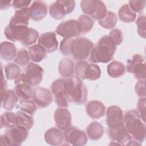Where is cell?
Segmentation results:
<instances>
[{"label": "cell", "instance_id": "1", "mask_svg": "<svg viewBox=\"0 0 146 146\" xmlns=\"http://www.w3.org/2000/svg\"><path fill=\"white\" fill-rule=\"evenodd\" d=\"M116 45L109 35L100 38L93 46L90 54L89 60L93 63H107L113 59Z\"/></svg>", "mask_w": 146, "mask_h": 146}, {"label": "cell", "instance_id": "2", "mask_svg": "<svg viewBox=\"0 0 146 146\" xmlns=\"http://www.w3.org/2000/svg\"><path fill=\"white\" fill-rule=\"evenodd\" d=\"M4 34L7 39L13 42H20L26 47L35 43L39 37L38 31L34 29L10 24L5 27Z\"/></svg>", "mask_w": 146, "mask_h": 146}, {"label": "cell", "instance_id": "3", "mask_svg": "<svg viewBox=\"0 0 146 146\" xmlns=\"http://www.w3.org/2000/svg\"><path fill=\"white\" fill-rule=\"evenodd\" d=\"M123 122L127 132L134 140L139 143L145 140V125L141 121L137 111L131 110L127 111L123 116Z\"/></svg>", "mask_w": 146, "mask_h": 146}, {"label": "cell", "instance_id": "4", "mask_svg": "<svg viewBox=\"0 0 146 146\" xmlns=\"http://www.w3.org/2000/svg\"><path fill=\"white\" fill-rule=\"evenodd\" d=\"M66 80L67 92L70 102L76 104H84L87 100L88 92L81 78L73 75Z\"/></svg>", "mask_w": 146, "mask_h": 146}, {"label": "cell", "instance_id": "5", "mask_svg": "<svg viewBox=\"0 0 146 146\" xmlns=\"http://www.w3.org/2000/svg\"><path fill=\"white\" fill-rule=\"evenodd\" d=\"M44 72L43 68L33 62L29 63L25 68L24 72L15 79L14 83H26L31 86H35L40 84Z\"/></svg>", "mask_w": 146, "mask_h": 146}, {"label": "cell", "instance_id": "6", "mask_svg": "<svg viewBox=\"0 0 146 146\" xmlns=\"http://www.w3.org/2000/svg\"><path fill=\"white\" fill-rule=\"evenodd\" d=\"M94 43L88 38L77 37L72 39L70 47V55L77 60H84L90 55Z\"/></svg>", "mask_w": 146, "mask_h": 146}, {"label": "cell", "instance_id": "7", "mask_svg": "<svg viewBox=\"0 0 146 146\" xmlns=\"http://www.w3.org/2000/svg\"><path fill=\"white\" fill-rule=\"evenodd\" d=\"M29 135V129L16 125L7 129L3 135L0 136V143L2 145L18 146L25 141Z\"/></svg>", "mask_w": 146, "mask_h": 146}, {"label": "cell", "instance_id": "8", "mask_svg": "<svg viewBox=\"0 0 146 146\" xmlns=\"http://www.w3.org/2000/svg\"><path fill=\"white\" fill-rule=\"evenodd\" d=\"M75 72L76 76L81 79L90 80H96L101 75V70L98 65L89 63L85 60H80L76 63Z\"/></svg>", "mask_w": 146, "mask_h": 146}, {"label": "cell", "instance_id": "9", "mask_svg": "<svg viewBox=\"0 0 146 146\" xmlns=\"http://www.w3.org/2000/svg\"><path fill=\"white\" fill-rule=\"evenodd\" d=\"M51 91L59 107L66 108L69 106L71 102L67 92L66 79H58L54 80L51 86Z\"/></svg>", "mask_w": 146, "mask_h": 146}, {"label": "cell", "instance_id": "10", "mask_svg": "<svg viewBox=\"0 0 146 146\" xmlns=\"http://www.w3.org/2000/svg\"><path fill=\"white\" fill-rule=\"evenodd\" d=\"M126 68L128 72L133 74L136 79H145V63L142 55L138 54L133 55L132 59L128 62Z\"/></svg>", "mask_w": 146, "mask_h": 146}, {"label": "cell", "instance_id": "11", "mask_svg": "<svg viewBox=\"0 0 146 146\" xmlns=\"http://www.w3.org/2000/svg\"><path fill=\"white\" fill-rule=\"evenodd\" d=\"M56 33L64 39L79 36L80 33L78 20L70 19L62 22L57 26Z\"/></svg>", "mask_w": 146, "mask_h": 146}, {"label": "cell", "instance_id": "12", "mask_svg": "<svg viewBox=\"0 0 146 146\" xmlns=\"http://www.w3.org/2000/svg\"><path fill=\"white\" fill-rule=\"evenodd\" d=\"M66 141L74 146H82L87 142V136L84 131L75 126H70L64 133Z\"/></svg>", "mask_w": 146, "mask_h": 146}, {"label": "cell", "instance_id": "13", "mask_svg": "<svg viewBox=\"0 0 146 146\" xmlns=\"http://www.w3.org/2000/svg\"><path fill=\"white\" fill-rule=\"evenodd\" d=\"M106 121L108 128L115 129L124 126L123 114L121 108L117 106L109 107L106 111Z\"/></svg>", "mask_w": 146, "mask_h": 146}, {"label": "cell", "instance_id": "14", "mask_svg": "<svg viewBox=\"0 0 146 146\" xmlns=\"http://www.w3.org/2000/svg\"><path fill=\"white\" fill-rule=\"evenodd\" d=\"M33 100L38 108H45L52 102L53 98L50 91L43 87H36L33 91Z\"/></svg>", "mask_w": 146, "mask_h": 146}, {"label": "cell", "instance_id": "15", "mask_svg": "<svg viewBox=\"0 0 146 146\" xmlns=\"http://www.w3.org/2000/svg\"><path fill=\"white\" fill-rule=\"evenodd\" d=\"M107 132L111 140L117 143L120 145H127L132 140L125 125L115 129L107 128Z\"/></svg>", "mask_w": 146, "mask_h": 146}, {"label": "cell", "instance_id": "16", "mask_svg": "<svg viewBox=\"0 0 146 146\" xmlns=\"http://www.w3.org/2000/svg\"><path fill=\"white\" fill-rule=\"evenodd\" d=\"M54 121L57 128L61 131H66L71 124V114L65 108H58L54 115Z\"/></svg>", "mask_w": 146, "mask_h": 146}, {"label": "cell", "instance_id": "17", "mask_svg": "<svg viewBox=\"0 0 146 146\" xmlns=\"http://www.w3.org/2000/svg\"><path fill=\"white\" fill-rule=\"evenodd\" d=\"M38 44L43 47L47 52H52L56 51L58 47L56 34L51 31L41 34L38 38Z\"/></svg>", "mask_w": 146, "mask_h": 146}, {"label": "cell", "instance_id": "18", "mask_svg": "<svg viewBox=\"0 0 146 146\" xmlns=\"http://www.w3.org/2000/svg\"><path fill=\"white\" fill-rule=\"evenodd\" d=\"M47 13V6L43 1H34L30 7V18L35 21L44 18Z\"/></svg>", "mask_w": 146, "mask_h": 146}, {"label": "cell", "instance_id": "19", "mask_svg": "<svg viewBox=\"0 0 146 146\" xmlns=\"http://www.w3.org/2000/svg\"><path fill=\"white\" fill-rule=\"evenodd\" d=\"M106 111L104 105L100 101L91 100L86 106V112L91 119H98L104 116Z\"/></svg>", "mask_w": 146, "mask_h": 146}, {"label": "cell", "instance_id": "20", "mask_svg": "<svg viewBox=\"0 0 146 146\" xmlns=\"http://www.w3.org/2000/svg\"><path fill=\"white\" fill-rule=\"evenodd\" d=\"M44 138L48 144L55 146L60 145L63 142L64 136L60 129L51 128L46 131Z\"/></svg>", "mask_w": 146, "mask_h": 146}, {"label": "cell", "instance_id": "21", "mask_svg": "<svg viewBox=\"0 0 146 146\" xmlns=\"http://www.w3.org/2000/svg\"><path fill=\"white\" fill-rule=\"evenodd\" d=\"M30 15V7L17 10L9 21L10 25L28 26Z\"/></svg>", "mask_w": 146, "mask_h": 146}, {"label": "cell", "instance_id": "22", "mask_svg": "<svg viewBox=\"0 0 146 146\" xmlns=\"http://www.w3.org/2000/svg\"><path fill=\"white\" fill-rule=\"evenodd\" d=\"M17 54V49L13 43L5 41L0 45V55L5 61H10L14 59Z\"/></svg>", "mask_w": 146, "mask_h": 146}, {"label": "cell", "instance_id": "23", "mask_svg": "<svg viewBox=\"0 0 146 146\" xmlns=\"http://www.w3.org/2000/svg\"><path fill=\"white\" fill-rule=\"evenodd\" d=\"M75 71L74 63L70 58L62 59L58 65V72L63 78H70L73 76Z\"/></svg>", "mask_w": 146, "mask_h": 146}, {"label": "cell", "instance_id": "24", "mask_svg": "<svg viewBox=\"0 0 146 146\" xmlns=\"http://www.w3.org/2000/svg\"><path fill=\"white\" fill-rule=\"evenodd\" d=\"M50 15L55 19L60 20L67 15L66 10L62 1H56L52 3L48 7Z\"/></svg>", "mask_w": 146, "mask_h": 146}, {"label": "cell", "instance_id": "25", "mask_svg": "<svg viewBox=\"0 0 146 146\" xmlns=\"http://www.w3.org/2000/svg\"><path fill=\"white\" fill-rule=\"evenodd\" d=\"M103 126L98 121H93L87 127L86 132L88 137L92 140L100 139L104 134Z\"/></svg>", "mask_w": 146, "mask_h": 146}, {"label": "cell", "instance_id": "26", "mask_svg": "<svg viewBox=\"0 0 146 146\" xmlns=\"http://www.w3.org/2000/svg\"><path fill=\"white\" fill-rule=\"evenodd\" d=\"M1 97L3 108L9 111L14 108L18 101V98L13 90H7Z\"/></svg>", "mask_w": 146, "mask_h": 146}, {"label": "cell", "instance_id": "27", "mask_svg": "<svg viewBox=\"0 0 146 146\" xmlns=\"http://www.w3.org/2000/svg\"><path fill=\"white\" fill-rule=\"evenodd\" d=\"M30 59L36 63L41 62L46 56V50L39 44H35L28 47Z\"/></svg>", "mask_w": 146, "mask_h": 146}, {"label": "cell", "instance_id": "28", "mask_svg": "<svg viewBox=\"0 0 146 146\" xmlns=\"http://www.w3.org/2000/svg\"><path fill=\"white\" fill-rule=\"evenodd\" d=\"M108 75L113 78H117L123 75L125 72L124 65L120 62L114 60L107 66Z\"/></svg>", "mask_w": 146, "mask_h": 146}, {"label": "cell", "instance_id": "29", "mask_svg": "<svg viewBox=\"0 0 146 146\" xmlns=\"http://www.w3.org/2000/svg\"><path fill=\"white\" fill-rule=\"evenodd\" d=\"M13 90L19 100L30 99L33 95L31 86L26 83L15 84Z\"/></svg>", "mask_w": 146, "mask_h": 146}, {"label": "cell", "instance_id": "30", "mask_svg": "<svg viewBox=\"0 0 146 146\" xmlns=\"http://www.w3.org/2000/svg\"><path fill=\"white\" fill-rule=\"evenodd\" d=\"M118 17L121 21L130 23L135 20L136 14L129 8L128 4H124L120 8L118 11Z\"/></svg>", "mask_w": 146, "mask_h": 146}, {"label": "cell", "instance_id": "31", "mask_svg": "<svg viewBox=\"0 0 146 146\" xmlns=\"http://www.w3.org/2000/svg\"><path fill=\"white\" fill-rule=\"evenodd\" d=\"M78 22L80 34H85L90 31L94 24L93 19L91 17L84 14L79 16Z\"/></svg>", "mask_w": 146, "mask_h": 146}, {"label": "cell", "instance_id": "32", "mask_svg": "<svg viewBox=\"0 0 146 146\" xmlns=\"http://www.w3.org/2000/svg\"><path fill=\"white\" fill-rule=\"evenodd\" d=\"M17 125L22 126L27 129H30L34 125V119L32 115L22 111H18L16 113Z\"/></svg>", "mask_w": 146, "mask_h": 146}, {"label": "cell", "instance_id": "33", "mask_svg": "<svg viewBox=\"0 0 146 146\" xmlns=\"http://www.w3.org/2000/svg\"><path fill=\"white\" fill-rule=\"evenodd\" d=\"M17 125L16 114L7 111L2 113L1 117V128L9 129Z\"/></svg>", "mask_w": 146, "mask_h": 146}, {"label": "cell", "instance_id": "34", "mask_svg": "<svg viewBox=\"0 0 146 146\" xmlns=\"http://www.w3.org/2000/svg\"><path fill=\"white\" fill-rule=\"evenodd\" d=\"M99 1L83 0L80 1V7L83 13L92 17L96 13L98 7Z\"/></svg>", "mask_w": 146, "mask_h": 146}, {"label": "cell", "instance_id": "35", "mask_svg": "<svg viewBox=\"0 0 146 146\" xmlns=\"http://www.w3.org/2000/svg\"><path fill=\"white\" fill-rule=\"evenodd\" d=\"M6 78L8 80L16 79L21 74V70L19 66L14 63H9L5 66Z\"/></svg>", "mask_w": 146, "mask_h": 146}, {"label": "cell", "instance_id": "36", "mask_svg": "<svg viewBox=\"0 0 146 146\" xmlns=\"http://www.w3.org/2000/svg\"><path fill=\"white\" fill-rule=\"evenodd\" d=\"M117 21V19L116 14L112 11H108L106 17L103 19L98 21V23L102 27L106 29H111L116 26Z\"/></svg>", "mask_w": 146, "mask_h": 146}, {"label": "cell", "instance_id": "37", "mask_svg": "<svg viewBox=\"0 0 146 146\" xmlns=\"http://www.w3.org/2000/svg\"><path fill=\"white\" fill-rule=\"evenodd\" d=\"M19 108L21 111L33 116L36 110V106L30 99H21L19 100Z\"/></svg>", "mask_w": 146, "mask_h": 146}, {"label": "cell", "instance_id": "38", "mask_svg": "<svg viewBox=\"0 0 146 146\" xmlns=\"http://www.w3.org/2000/svg\"><path fill=\"white\" fill-rule=\"evenodd\" d=\"M30 57L29 52L24 48H21L17 52L14 61L17 64L21 66H27L30 61Z\"/></svg>", "mask_w": 146, "mask_h": 146}, {"label": "cell", "instance_id": "39", "mask_svg": "<svg viewBox=\"0 0 146 146\" xmlns=\"http://www.w3.org/2000/svg\"><path fill=\"white\" fill-rule=\"evenodd\" d=\"M146 21L145 16L144 15L138 17L136 22V25L137 27V33L139 35L143 38H145L146 36Z\"/></svg>", "mask_w": 146, "mask_h": 146}, {"label": "cell", "instance_id": "40", "mask_svg": "<svg viewBox=\"0 0 146 146\" xmlns=\"http://www.w3.org/2000/svg\"><path fill=\"white\" fill-rule=\"evenodd\" d=\"M146 1L143 0H131L129 1V7L134 12L140 13L142 12L145 6Z\"/></svg>", "mask_w": 146, "mask_h": 146}, {"label": "cell", "instance_id": "41", "mask_svg": "<svg viewBox=\"0 0 146 146\" xmlns=\"http://www.w3.org/2000/svg\"><path fill=\"white\" fill-rule=\"evenodd\" d=\"M107 13V7L104 3L102 1H99L98 7L95 15L92 17L95 20L100 21L103 19Z\"/></svg>", "mask_w": 146, "mask_h": 146}, {"label": "cell", "instance_id": "42", "mask_svg": "<svg viewBox=\"0 0 146 146\" xmlns=\"http://www.w3.org/2000/svg\"><path fill=\"white\" fill-rule=\"evenodd\" d=\"M109 35L112 39V40L115 43L116 45H119L121 43L123 40V36L122 32L120 30L118 29H113L109 34Z\"/></svg>", "mask_w": 146, "mask_h": 146}, {"label": "cell", "instance_id": "43", "mask_svg": "<svg viewBox=\"0 0 146 146\" xmlns=\"http://www.w3.org/2000/svg\"><path fill=\"white\" fill-rule=\"evenodd\" d=\"M145 98H141L139 99L137 104V112L140 118L144 123L145 121Z\"/></svg>", "mask_w": 146, "mask_h": 146}, {"label": "cell", "instance_id": "44", "mask_svg": "<svg viewBox=\"0 0 146 146\" xmlns=\"http://www.w3.org/2000/svg\"><path fill=\"white\" fill-rule=\"evenodd\" d=\"M145 80H140L135 85V90L136 94L140 98H145Z\"/></svg>", "mask_w": 146, "mask_h": 146}, {"label": "cell", "instance_id": "45", "mask_svg": "<svg viewBox=\"0 0 146 146\" xmlns=\"http://www.w3.org/2000/svg\"><path fill=\"white\" fill-rule=\"evenodd\" d=\"M31 1L26 0H15L12 2V6L14 8L19 10L28 7L29 5L31 3Z\"/></svg>", "mask_w": 146, "mask_h": 146}, {"label": "cell", "instance_id": "46", "mask_svg": "<svg viewBox=\"0 0 146 146\" xmlns=\"http://www.w3.org/2000/svg\"><path fill=\"white\" fill-rule=\"evenodd\" d=\"M62 1L66 10L67 14H69L71 13L74 11L75 7V2L74 1H71V0H68V1L64 0Z\"/></svg>", "mask_w": 146, "mask_h": 146}, {"label": "cell", "instance_id": "47", "mask_svg": "<svg viewBox=\"0 0 146 146\" xmlns=\"http://www.w3.org/2000/svg\"><path fill=\"white\" fill-rule=\"evenodd\" d=\"M7 81L3 77V72L2 73V83H1V96L6 92L7 91Z\"/></svg>", "mask_w": 146, "mask_h": 146}, {"label": "cell", "instance_id": "48", "mask_svg": "<svg viewBox=\"0 0 146 146\" xmlns=\"http://www.w3.org/2000/svg\"><path fill=\"white\" fill-rule=\"evenodd\" d=\"M11 3V1H0V9L1 10L7 9L12 5Z\"/></svg>", "mask_w": 146, "mask_h": 146}]
</instances>
